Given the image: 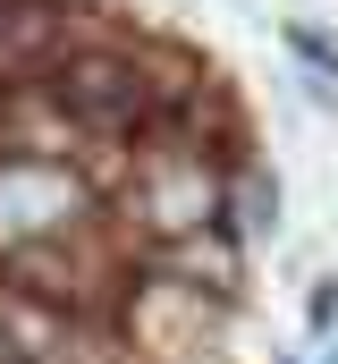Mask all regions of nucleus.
I'll return each instance as SVG.
<instances>
[{
    "instance_id": "obj_5",
    "label": "nucleus",
    "mask_w": 338,
    "mask_h": 364,
    "mask_svg": "<svg viewBox=\"0 0 338 364\" xmlns=\"http://www.w3.org/2000/svg\"><path fill=\"white\" fill-rule=\"evenodd\" d=\"M305 314H313V331H330V322H338V288H313V305H305Z\"/></svg>"
},
{
    "instance_id": "obj_3",
    "label": "nucleus",
    "mask_w": 338,
    "mask_h": 364,
    "mask_svg": "<svg viewBox=\"0 0 338 364\" xmlns=\"http://www.w3.org/2000/svg\"><path fill=\"white\" fill-rule=\"evenodd\" d=\"M60 0H26V9H0V60L9 68H26V60H43L51 43H60Z\"/></svg>"
},
{
    "instance_id": "obj_1",
    "label": "nucleus",
    "mask_w": 338,
    "mask_h": 364,
    "mask_svg": "<svg viewBox=\"0 0 338 364\" xmlns=\"http://www.w3.org/2000/svg\"><path fill=\"white\" fill-rule=\"evenodd\" d=\"M144 68L136 60H110V51H84L60 68V110H68V127H102V136H119V127H136L144 119Z\"/></svg>"
},
{
    "instance_id": "obj_4",
    "label": "nucleus",
    "mask_w": 338,
    "mask_h": 364,
    "mask_svg": "<svg viewBox=\"0 0 338 364\" xmlns=\"http://www.w3.org/2000/svg\"><path fill=\"white\" fill-rule=\"evenodd\" d=\"M229 203H237V229H246V237L279 229V186H271V178H254V170H246V178L229 186Z\"/></svg>"
},
{
    "instance_id": "obj_2",
    "label": "nucleus",
    "mask_w": 338,
    "mask_h": 364,
    "mask_svg": "<svg viewBox=\"0 0 338 364\" xmlns=\"http://www.w3.org/2000/svg\"><path fill=\"white\" fill-rule=\"evenodd\" d=\"M136 203L153 212V229H169V237H195V229H212V220H220V203H229V195H220V178H212V170H203L186 144H169L161 161L136 178Z\"/></svg>"
}]
</instances>
